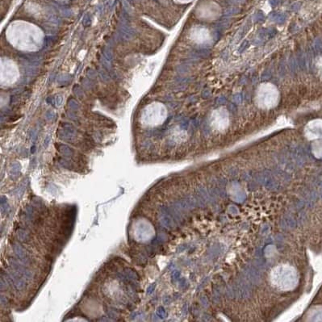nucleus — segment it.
<instances>
[{
  "mask_svg": "<svg viewBox=\"0 0 322 322\" xmlns=\"http://www.w3.org/2000/svg\"><path fill=\"white\" fill-rule=\"evenodd\" d=\"M271 280L277 288L283 291L293 289L297 283V275L294 268L288 265H281L274 269Z\"/></svg>",
  "mask_w": 322,
  "mask_h": 322,
  "instance_id": "f257e3e1",
  "label": "nucleus"
},
{
  "mask_svg": "<svg viewBox=\"0 0 322 322\" xmlns=\"http://www.w3.org/2000/svg\"><path fill=\"white\" fill-rule=\"evenodd\" d=\"M10 263H11V266L12 267V269L15 270L20 274H21L24 278H25V279L29 280L32 278V276H33L32 272H31L30 270H28L27 267H25L23 266V265H21L18 261L14 260V259H11Z\"/></svg>",
  "mask_w": 322,
  "mask_h": 322,
  "instance_id": "f03ea898",
  "label": "nucleus"
},
{
  "mask_svg": "<svg viewBox=\"0 0 322 322\" xmlns=\"http://www.w3.org/2000/svg\"><path fill=\"white\" fill-rule=\"evenodd\" d=\"M9 278L13 283V285L17 290H23L26 288V281H25L23 278H22L21 274H20L18 272H16L15 270L9 271L8 274Z\"/></svg>",
  "mask_w": 322,
  "mask_h": 322,
  "instance_id": "7ed1b4c3",
  "label": "nucleus"
},
{
  "mask_svg": "<svg viewBox=\"0 0 322 322\" xmlns=\"http://www.w3.org/2000/svg\"><path fill=\"white\" fill-rule=\"evenodd\" d=\"M13 250L15 254L20 260H21L24 263H28V258L27 256L26 250L22 247V246L18 244V243H15L13 245Z\"/></svg>",
  "mask_w": 322,
  "mask_h": 322,
  "instance_id": "20e7f679",
  "label": "nucleus"
},
{
  "mask_svg": "<svg viewBox=\"0 0 322 322\" xmlns=\"http://www.w3.org/2000/svg\"><path fill=\"white\" fill-rule=\"evenodd\" d=\"M123 273L125 275V277L127 278V279L129 280H138L139 279V275L136 272V271L132 269V268L129 267H126L124 269V271Z\"/></svg>",
  "mask_w": 322,
  "mask_h": 322,
  "instance_id": "39448f33",
  "label": "nucleus"
},
{
  "mask_svg": "<svg viewBox=\"0 0 322 322\" xmlns=\"http://www.w3.org/2000/svg\"><path fill=\"white\" fill-rule=\"evenodd\" d=\"M17 236L19 240L22 242H25L28 241L30 238V234L27 230H25L24 229H20L17 231Z\"/></svg>",
  "mask_w": 322,
  "mask_h": 322,
  "instance_id": "423d86ee",
  "label": "nucleus"
},
{
  "mask_svg": "<svg viewBox=\"0 0 322 322\" xmlns=\"http://www.w3.org/2000/svg\"><path fill=\"white\" fill-rule=\"evenodd\" d=\"M10 210H11V207H10V205H9L7 203V198H6V196H2L1 197V211H2V212L7 214V213H9Z\"/></svg>",
  "mask_w": 322,
  "mask_h": 322,
  "instance_id": "0eeeda50",
  "label": "nucleus"
},
{
  "mask_svg": "<svg viewBox=\"0 0 322 322\" xmlns=\"http://www.w3.org/2000/svg\"><path fill=\"white\" fill-rule=\"evenodd\" d=\"M7 288H8V282H7V280L6 279V278H4L3 276L2 275L1 280H0V288H1V291L6 290Z\"/></svg>",
  "mask_w": 322,
  "mask_h": 322,
  "instance_id": "6e6552de",
  "label": "nucleus"
},
{
  "mask_svg": "<svg viewBox=\"0 0 322 322\" xmlns=\"http://www.w3.org/2000/svg\"><path fill=\"white\" fill-rule=\"evenodd\" d=\"M19 173H20V165L13 166V168L11 169L12 176H14V178H16L19 175Z\"/></svg>",
  "mask_w": 322,
  "mask_h": 322,
  "instance_id": "1a4fd4ad",
  "label": "nucleus"
},
{
  "mask_svg": "<svg viewBox=\"0 0 322 322\" xmlns=\"http://www.w3.org/2000/svg\"><path fill=\"white\" fill-rule=\"evenodd\" d=\"M107 313H108L110 317H117L119 316V312L114 308H109L108 311H107Z\"/></svg>",
  "mask_w": 322,
  "mask_h": 322,
  "instance_id": "9d476101",
  "label": "nucleus"
},
{
  "mask_svg": "<svg viewBox=\"0 0 322 322\" xmlns=\"http://www.w3.org/2000/svg\"><path fill=\"white\" fill-rule=\"evenodd\" d=\"M0 300H1V304H2V306H7L8 305V303H9V301H8V299H7V296H5V295H1V298H0Z\"/></svg>",
  "mask_w": 322,
  "mask_h": 322,
  "instance_id": "9b49d317",
  "label": "nucleus"
},
{
  "mask_svg": "<svg viewBox=\"0 0 322 322\" xmlns=\"http://www.w3.org/2000/svg\"><path fill=\"white\" fill-rule=\"evenodd\" d=\"M157 314L159 317H164V316H165V311H164V309L162 308H159L157 310Z\"/></svg>",
  "mask_w": 322,
  "mask_h": 322,
  "instance_id": "f8f14e48",
  "label": "nucleus"
},
{
  "mask_svg": "<svg viewBox=\"0 0 322 322\" xmlns=\"http://www.w3.org/2000/svg\"><path fill=\"white\" fill-rule=\"evenodd\" d=\"M154 288H155V284H154V283L151 284V285H150L149 287H148V288H147V294L150 295L151 293H152V292H153Z\"/></svg>",
  "mask_w": 322,
  "mask_h": 322,
  "instance_id": "ddd939ff",
  "label": "nucleus"
},
{
  "mask_svg": "<svg viewBox=\"0 0 322 322\" xmlns=\"http://www.w3.org/2000/svg\"><path fill=\"white\" fill-rule=\"evenodd\" d=\"M99 321H112L113 320H112V319H110V318H108V319H107V318H101V319H99Z\"/></svg>",
  "mask_w": 322,
  "mask_h": 322,
  "instance_id": "4468645a",
  "label": "nucleus"
}]
</instances>
